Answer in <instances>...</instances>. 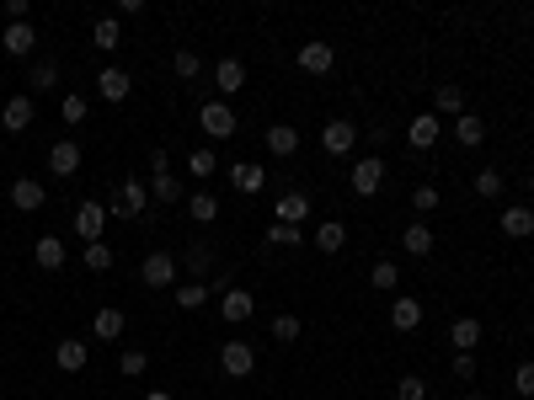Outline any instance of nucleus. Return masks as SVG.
<instances>
[{
    "label": "nucleus",
    "instance_id": "2f4dec72",
    "mask_svg": "<svg viewBox=\"0 0 534 400\" xmlns=\"http://www.w3.org/2000/svg\"><path fill=\"white\" fill-rule=\"evenodd\" d=\"M342 246H348V230H342L337 219H326V224L316 230V251H321V257H337Z\"/></svg>",
    "mask_w": 534,
    "mask_h": 400
},
{
    "label": "nucleus",
    "instance_id": "4468645a",
    "mask_svg": "<svg viewBox=\"0 0 534 400\" xmlns=\"http://www.w3.org/2000/svg\"><path fill=\"white\" fill-rule=\"evenodd\" d=\"M0 48H5L11 59H27V53L37 48V32H32V21H5V32H0Z\"/></svg>",
    "mask_w": 534,
    "mask_h": 400
},
{
    "label": "nucleus",
    "instance_id": "ddd939ff",
    "mask_svg": "<svg viewBox=\"0 0 534 400\" xmlns=\"http://www.w3.org/2000/svg\"><path fill=\"white\" fill-rule=\"evenodd\" d=\"M497 224H503L508 241H530V235H534V208H530V203H508V208L497 214Z\"/></svg>",
    "mask_w": 534,
    "mask_h": 400
},
{
    "label": "nucleus",
    "instance_id": "9d476101",
    "mask_svg": "<svg viewBox=\"0 0 534 400\" xmlns=\"http://www.w3.org/2000/svg\"><path fill=\"white\" fill-rule=\"evenodd\" d=\"M353 144H358V128H353L348 118H332V123L321 128V150H326V155H353Z\"/></svg>",
    "mask_w": 534,
    "mask_h": 400
},
{
    "label": "nucleus",
    "instance_id": "dca6fc26",
    "mask_svg": "<svg viewBox=\"0 0 534 400\" xmlns=\"http://www.w3.org/2000/svg\"><path fill=\"white\" fill-rule=\"evenodd\" d=\"M128 91H134V75H128V69L107 64V69L96 75V96H102V102H128Z\"/></svg>",
    "mask_w": 534,
    "mask_h": 400
},
{
    "label": "nucleus",
    "instance_id": "de8ad7c7",
    "mask_svg": "<svg viewBox=\"0 0 534 400\" xmlns=\"http://www.w3.org/2000/svg\"><path fill=\"white\" fill-rule=\"evenodd\" d=\"M412 208H417V214H433V208H439V187H433V182H423V187L412 192Z\"/></svg>",
    "mask_w": 534,
    "mask_h": 400
},
{
    "label": "nucleus",
    "instance_id": "c03bdc74",
    "mask_svg": "<svg viewBox=\"0 0 534 400\" xmlns=\"http://www.w3.org/2000/svg\"><path fill=\"white\" fill-rule=\"evenodd\" d=\"M59 118H64V123H86V96H80V91H70V96L59 102Z\"/></svg>",
    "mask_w": 534,
    "mask_h": 400
},
{
    "label": "nucleus",
    "instance_id": "8fccbe9b",
    "mask_svg": "<svg viewBox=\"0 0 534 400\" xmlns=\"http://www.w3.org/2000/svg\"><path fill=\"white\" fill-rule=\"evenodd\" d=\"M0 11H5V21H27V11H32V5H27V0H5Z\"/></svg>",
    "mask_w": 534,
    "mask_h": 400
},
{
    "label": "nucleus",
    "instance_id": "c756f323",
    "mask_svg": "<svg viewBox=\"0 0 534 400\" xmlns=\"http://www.w3.org/2000/svg\"><path fill=\"white\" fill-rule=\"evenodd\" d=\"M53 86H59V64H53V59H37V64L27 69V96H32V91H53Z\"/></svg>",
    "mask_w": 534,
    "mask_h": 400
},
{
    "label": "nucleus",
    "instance_id": "a18cd8bd",
    "mask_svg": "<svg viewBox=\"0 0 534 400\" xmlns=\"http://www.w3.org/2000/svg\"><path fill=\"white\" fill-rule=\"evenodd\" d=\"M300 331H305L300 315H278V321H273V342H300Z\"/></svg>",
    "mask_w": 534,
    "mask_h": 400
},
{
    "label": "nucleus",
    "instance_id": "6ab92c4d",
    "mask_svg": "<svg viewBox=\"0 0 534 400\" xmlns=\"http://www.w3.org/2000/svg\"><path fill=\"white\" fill-rule=\"evenodd\" d=\"M219 315H225L230 326H241V321L257 315V299H251L246 289H225V294H219Z\"/></svg>",
    "mask_w": 534,
    "mask_h": 400
},
{
    "label": "nucleus",
    "instance_id": "f8f14e48",
    "mask_svg": "<svg viewBox=\"0 0 534 400\" xmlns=\"http://www.w3.org/2000/svg\"><path fill=\"white\" fill-rule=\"evenodd\" d=\"M91 363V347L80 342V337H64V342H53V369L59 374H80Z\"/></svg>",
    "mask_w": 534,
    "mask_h": 400
},
{
    "label": "nucleus",
    "instance_id": "f257e3e1",
    "mask_svg": "<svg viewBox=\"0 0 534 400\" xmlns=\"http://www.w3.org/2000/svg\"><path fill=\"white\" fill-rule=\"evenodd\" d=\"M150 203H155L150 187H144L139 176H123V182H118V198L107 203V214H112V219H150Z\"/></svg>",
    "mask_w": 534,
    "mask_h": 400
},
{
    "label": "nucleus",
    "instance_id": "49530a36",
    "mask_svg": "<svg viewBox=\"0 0 534 400\" xmlns=\"http://www.w3.org/2000/svg\"><path fill=\"white\" fill-rule=\"evenodd\" d=\"M396 400H428V380H417V374L396 380Z\"/></svg>",
    "mask_w": 534,
    "mask_h": 400
},
{
    "label": "nucleus",
    "instance_id": "72a5a7b5",
    "mask_svg": "<svg viewBox=\"0 0 534 400\" xmlns=\"http://www.w3.org/2000/svg\"><path fill=\"white\" fill-rule=\"evenodd\" d=\"M455 139H460L465 150H476V144L487 139V123H481L476 112H465V118H455Z\"/></svg>",
    "mask_w": 534,
    "mask_h": 400
},
{
    "label": "nucleus",
    "instance_id": "a211bd4d",
    "mask_svg": "<svg viewBox=\"0 0 534 400\" xmlns=\"http://www.w3.org/2000/svg\"><path fill=\"white\" fill-rule=\"evenodd\" d=\"M43 198H48V192H43L37 176H16V182H11V208H16V214H37Z\"/></svg>",
    "mask_w": 534,
    "mask_h": 400
},
{
    "label": "nucleus",
    "instance_id": "5fc2aeb1",
    "mask_svg": "<svg viewBox=\"0 0 534 400\" xmlns=\"http://www.w3.org/2000/svg\"><path fill=\"white\" fill-rule=\"evenodd\" d=\"M0 32H5V11H0Z\"/></svg>",
    "mask_w": 534,
    "mask_h": 400
},
{
    "label": "nucleus",
    "instance_id": "20e7f679",
    "mask_svg": "<svg viewBox=\"0 0 534 400\" xmlns=\"http://www.w3.org/2000/svg\"><path fill=\"white\" fill-rule=\"evenodd\" d=\"M139 283H144V289H171V283H177V257H171V251H150V257L139 262Z\"/></svg>",
    "mask_w": 534,
    "mask_h": 400
},
{
    "label": "nucleus",
    "instance_id": "b1692460",
    "mask_svg": "<svg viewBox=\"0 0 534 400\" xmlns=\"http://www.w3.org/2000/svg\"><path fill=\"white\" fill-rule=\"evenodd\" d=\"M433 246H439V241H433V230H428L423 219L401 230V251H407V257H433Z\"/></svg>",
    "mask_w": 534,
    "mask_h": 400
},
{
    "label": "nucleus",
    "instance_id": "4c0bfd02",
    "mask_svg": "<svg viewBox=\"0 0 534 400\" xmlns=\"http://www.w3.org/2000/svg\"><path fill=\"white\" fill-rule=\"evenodd\" d=\"M369 283H374L380 294H390V289L401 283V262H390V257H385V262H374V273H369Z\"/></svg>",
    "mask_w": 534,
    "mask_h": 400
},
{
    "label": "nucleus",
    "instance_id": "473e14b6",
    "mask_svg": "<svg viewBox=\"0 0 534 400\" xmlns=\"http://www.w3.org/2000/svg\"><path fill=\"white\" fill-rule=\"evenodd\" d=\"M91 43H96L102 53H112V48L123 43V32H118V16H96V27H91Z\"/></svg>",
    "mask_w": 534,
    "mask_h": 400
},
{
    "label": "nucleus",
    "instance_id": "cd10ccee",
    "mask_svg": "<svg viewBox=\"0 0 534 400\" xmlns=\"http://www.w3.org/2000/svg\"><path fill=\"white\" fill-rule=\"evenodd\" d=\"M182 208H187L193 224H214V219H219V198H214V192H193Z\"/></svg>",
    "mask_w": 534,
    "mask_h": 400
},
{
    "label": "nucleus",
    "instance_id": "4d7b16f0",
    "mask_svg": "<svg viewBox=\"0 0 534 400\" xmlns=\"http://www.w3.org/2000/svg\"><path fill=\"white\" fill-rule=\"evenodd\" d=\"M465 400H481V396H465Z\"/></svg>",
    "mask_w": 534,
    "mask_h": 400
},
{
    "label": "nucleus",
    "instance_id": "0eeeda50",
    "mask_svg": "<svg viewBox=\"0 0 534 400\" xmlns=\"http://www.w3.org/2000/svg\"><path fill=\"white\" fill-rule=\"evenodd\" d=\"M380 187H385V160H380V155L353 160V192H358V198H374Z\"/></svg>",
    "mask_w": 534,
    "mask_h": 400
},
{
    "label": "nucleus",
    "instance_id": "6e6d98bb",
    "mask_svg": "<svg viewBox=\"0 0 534 400\" xmlns=\"http://www.w3.org/2000/svg\"><path fill=\"white\" fill-rule=\"evenodd\" d=\"M530 192H534V171H530Z\"/></svg>",
    "mask_w": 534,
    "mask_h": 400
},
{
    "label": "nucleus",
    "instance_id": "bb28decb",
    "mask_svg": "<svg viewBox=\"0 0 534 400\" xmlns=\"http://www.w3.org/2000/svg\"><path fill=\"white\" fill-rule=\"evenodd\" d=\"M390 326L396 331H417L423 326V299H390Z\"/></svg>",
    "mask_w": 534,
    "mask_h": 400
},
{
    "label": "nucleus",
    "instance_id": "c85d7f7f",
    "mask_svg": "<svg viewBox=\"0 0 534 400\" xmlns=\"http://www.w3.org/2000/svg\"><path fill=\"white\" fill-rule=\"evenodd\" d=\"M123 326H128V321H123V310H112V305H107V310H96V321H91L96 342H118V337H123Z\"/></svg>",
    "mask_w": 534,
    "mask_h": 400
},
{
    "label": "nucleus",
    "instance_id": "37998d69",
    "mask_svg": "<svg viewBox=\"0 0 534 400\" xmlns=\"http://www.w3.org/2000/svg\"><path fill=\"white\" fill-rule=\"evenodd\" d=\"M513 396H519V400H534V358L513 369Z\"/></svg>",
    "mask_w": 534,
    "mask_h": 400
},
{
    "label": "nucleus",
    "instance_id": "3c124183",
    "mask_svg": "<svg viewBox=\"0 0 534 400\" xmlns=\"http://www.w3.org/2000/svg\"><path fill=\"white\" fill-rule=\"evenodd\" d=\"M155 171H171V155H166V150H150V176H155Z\"/></svg>",
    "mask_w": 534,
    "mask_h": 400
},
{
    "label": "nucleus",
    "instance_id": "f3484780",
    "mask_svg": "<svg viewBox=\"0 0 534 400\" xmlns=\"http://www.w3.org/2000/svg\"><path fill=\"white\" fill-rule=\"evenodd\" d=\"M48 171H53L59 182L75 176V171H80V144H75V139H53V144H48Z\"/></svg>",
    "mask_w": 534,
    "mask_h": 400
},
{
    "label": "nucleus",
    "instance_id": "5701e85b",
    "mask_svg": "<svg viewBox=\"0 0 534 400\" xmlns=\"http://www.w3.org/2000/svg\"><path fill=\"white\" fill-rule=\"evenodd\" d=\"M230 182H235V192H246V198H251V192H262L267 171H262L257 160H235V166H230Z\"/></svg>",
    "mask_w": 534,
    "mask_h": 400
},
{
    "label": "nucleus",
    "instance_id": "1a4fd4ad",
    "mask_svg": "<svg viewBox=\"0 0 534 400\" xmlns=\"http://www.w3.org/2000/svg\"><path fill=\"white\" fill-rule=\"evenodd\" d=\"M219 369H225L230 380H246V374L257 369V347H251V342H225V347H219Z\"/></svg>",
    "mask_w": 534,
    "mask_h": 400
},
{
    "label": "nucleus",
    "instance_id": "603ef678",
    "mask_svg": "<svg viewBox=\"0 0 534 400\" xmlns=\"http://www.w3.org/2000/svg\"><path fill=\"white\" fill-rule=\"evenodd\" d=\"M118 16H144V0H118Z\"/></svg>",
    "mask_w": 534,
    "mask_h": 400
},
{
    "label": "nucleus",
    "instance_id": "9b49d317",
    "mask_svg": "<svg viewBox=\"0 0 534 400\" xmlns=\"http://www.w3.org/2000/svg\"><path fill=\"white\" fill-rule=\"evenodd\" d=\"M273 219H278V224H294V230H300V224L310 219V192L289 187V192H283V198L273 203Z\"/></svg>",
    "mask_w": 534,
    "mask_h": 400
},
{
    "label": "nucleus",
    "instance_id": "423d86ee",
    "mask_svg": "<svg viewBox=\"0 0 534 400\" xmlns=\"http://www.w3.org/2000/svg\"><path fill=\"white\" fill-rule=\"evenodd\" d=\"M32 118H37V107H32V96H27V91H16V96L0 107V128H5V134H27V128H32Z\"/></svg>",
    "mask_w": 534,
    "mask_h": 400
},
{
    "label": "nucleus",
    "instance_id": "4be33fe9",
    "mask_svg": "<svg viewBox=\"0 0 534 400\" xmlns=\"http://www.w3.org/2000/svg\"><path fill=\"white\" fill-rule=\"evenodd\" d=\"M262 139H267V155H278V160H289L300 150V128H289V123H273Z\"/></svg>",
    "mask_w": 534,
    "mask_h": 400
},
{
    "label": "nucleus",
    "instance_id": "09e8293b",
    "mask_svg": "<svg viewBox=\"0 0 534 400\" xmlns=\"http://www.w3.org/2000/svg\"><path fill=\"white\" fill-rule=\"evenodd\" d=\"M455 380H476V353H455Z\"/></svg>",
    "mask_w": 534,
    "mask_h": 400
},
{
    "label": "nucleus",
    "instance_id": "7c9ffc66",
    "mask_svg": "<svg viewBox=\"0 0 534 400\" xmlns=\"http://www.w3.org/2000/svg\"><path fill=\"white\" fill-rule=\"evenodd\" d=\"M150 198H155V203H182V182H177V171H155V176H150Z\"/></svg>",
    "mask_w": 534,
    "mask_h": 400
},
{
    "label": "nucleus",
    "instance_id": "a878e982",
    "mask_svg": "<svg viewBox=\"0 0 534 400\" xmlns=\"http://www.w3.org/2000/svg\"><path fill=\"white\" fill-rule=\"evenodd\" d=\"M449 342H455V353H476V347H481V321H476V315H460V321L449 326Z\"/></svg>",
    "mask_w": 534,
    "mask_h": 400
},
{
    "label": "nucleus",
    "instance_id": "e433bc0d",
    "mask_svg": "<svg viewBox=\"0 0 534 400\" xmlns=\"http://www.w3.org/2000/svg\"><path fill=\"white\" fill-rule=\"evenodd\" d=\"M80 262H86V267H91V273H107V267H112V262H118V257H112V246H107V241H91V246H86V251H80Z\"/></svg>",
    "mask_w": 534,
    "mask_h": 400
},
{
    "label": "nucleus",
    "instance_id": "79ce46f5",
    "mask_svg": "<svg viewBox=\"0 0 534 400\" xmlns=\"http://www.w3.org/2000/svg\"><path fill=\"white\" fill-rule=\"evenodd\" d=\"M118 369H123L128 380H139V374L150 369V353H144V347H123V358H118Z\"/></svg>",
    "mask_w": 534,
    "mask_h": 400
},
{
    "label": "nucleus",
    "instance_id": "6e6552de",
    "mask_svg": "<svg viewBox=\"0 0 534 400\" xmlns=\"http://www.w3.org/2000/svg\"><path fill=\"white\" fill-rule=\"evenodd\" d=\"M182 267L193 273V283H203V278H214V273H219V251H214L209 241H193V246L182 251Z\"/></svg>",
    "mask_w": 534,
    "mask_h": 400
},
{
    "label": "nucleus",
    "instance_id": "aec40b11",
    "mask_svg": "<svg viewBox=\"0 0 534 400\" xmlns=\"http://www.w3.org/2000/svg\"><path fill=\"white\" fill-rule=\"evenodd\" d=\"M465 86H433V118H465Z\"/></svg>",
    "mask_w": 534,
    "mask_h": 400
},
{
    "label": "nucleus",
    "instance_id": "2eb2a0df",
    "mask_svg": "<svg viewBox=\"0 0 534 400\" xmlns=\"http://www.w3.org/2000/svg\"><path fill=\"white\" fill-rule=\"evenodd\" d=\"M214 86H219V102H230L235 91H246V64L225 53V59L214 64Z\"/></svg>",
    "mask_w": 534,
    "mask_h": 400
},
{
    "label": "nucleus",
    "instance_id": "393cba45",
    "mask_svg": "<svg viewBox=\"0 0 534 400\" xmlns=\"http://www.w3.org/2000/svg\"><path fill=\"white\" fill-rule=\"evenodd\" d=\"M32 262H37L43 273H59V267L70 262V257H64V241H59V235H43V241L32 246Z\"/></svg>",
    "mask_w": 534,
    "mask_h": 400
},
{
    "label": "nucleus",
    "instance_id": "f03ea898",
    "mask_svg": "<svg viewBox=\"0 0 534 400\" xmlns=\"http://www.w3.org/2000/svg\"><path fill=\"white\" fill-rule=\"evenodd\" d=\"M198 128H203L209 139H235L241 118H235V107H230V102H203V107H198Z\"/></svg>",
    "mask_w": 534,
    "mask_h": 400
},
{
    "label": "nucleus",
    "instance_id": "ea45409f",
    "mask_svg": "<svg viewBox=\"0 0 534 400\" xmlns=\"http://www.w3.org/2000/svg\"><path fill=\"white\" fill-rule=\"evenodd\" d=\"M262 241H267V246H305V230H294V224H278V219H273Z\"/></svg>",
    "mask_w": 534,
    "mask_h": 400
},
{
    "label": "nucleus",
    "instance_id": "f704fd0d",
    "mask_svg": "<svg viewBox=\"0 0 534 400\" xmlns=\"http://www.w3.org/2000/svg\"><path fill=\"white\" fill-rule=\"evenodd\" d=\"M471 187H476V198H481V203H492V198H503V187H508V182H503V171H476V176H471Z\"/></svg>",
    "mask_w": 534,
    "mask_h": 400
},
{
    "label": "nucleus",
    "instance_id": "39448f33",
    "mask_svg": "<svg viewBox=\"0 0 534 400\" xmlns=\"http://www.w3.org/2000/svg\"><path fill=\"white\" fill-rule=\"evenodd\" d=\"M294 64H300L305 75H332V64H337V48H332V43H321V37H310V43H300Z\"/></svg>",
    "mask_w": 534,
    "mask_h": 400
},
{
    "label": "nucleus",
    "instance_id": "58836bf2",
    "mask_svg": "<svg viewBox=\"0 0 534 400\" xmlns=\"http://www.w3.org/2000/svg\"><path fill=\"white\" fill-rule=\"evenodd\" d=\"M171 69H177V80H198V75H203V59H198L193 48H177V59H171Z\"/></svg>",
    "mask_w": 534,
    "mask_h": 400
},
{
    "label": "nucleus",
    "instance_id": "864d4df0",
    "mask_svg": "<svg viewBox=\"0 0 534 400\" xmlns=\"http://www.w3.org/2000/svg\"><path fill=\"white\" fill-rule=\"evenodd\" d=\"M144 400H177V396H171V390H150Z\"/></svg>",
    "mask_w": 534,
    "mask_h": 400
},
{
    "label": "nucleus",
    "instance_id": "412c9836",
    "mask_svg": "<svg viewBox=\"0 0 534 400\" xmlns=\"http://www.w3.org/2000/svg\"><path fill=\"white\" fill-rule=\"evenodd\" d=\"M439 128H444V123H439L433 112H417V118L407 123V144H412V150H433V144H439Z\"/></svg>",
    "mask_w": 534,
    "mask_h": 400
},
{
    "label": "nucleus",
    "instance_id": "7ed1b4c3",
    "mask_svg": "<svg viewBox=\"0 0 534 400\" xmlns=\"http://www.w3.org/2000/svg\"><path fill=\"white\" fill-rule=\"evenodd\" d=\"M107 203H96V198H86V203H75V214H70V224H75V235L91 246V241H102V230H107Z\"/></svg>",
    "mask_w": 534,
    "mask_h": 400
},
{
    "label": "nucleus",
    "instance_id": "c9c22d12",
    "mask_svg": "<svg viewBox=\"0 0 534 400\" xmlns=\"http://www.w3.org/2000/svg\"><path fill=\"white\" fill-rule=\"evenodd\" d=\"M214 171H219V155H214V150H193V155H187V176H198V182H209Z\"/></svg>",
    "mask_w": 534,
    "mask_h": 400
},
{
    "label": "nucleus",
    "instance_id": "a19ab883",
    "mask_svg": "<svg viewBox=\"0 0 534 400\" xmlns=\"http://www.w3.org/2000/svg\"><path fill=\"white\" fill-rule=\"evenodd\" d=\"M209 299H214L209 283H182V289H177V305H182V310H203Z\"/></svg>",
    "mask_w": 534,
    "mask_h": 400
}]
</instances>
